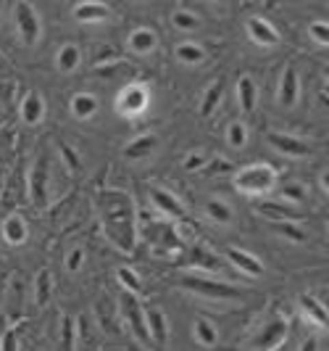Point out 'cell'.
I'll list each match as a JSON object with an SVG mask.
<instances>
[{"label":"cell","instance_id":"cell-1","mask_svg":"<svg viewBox=\"0 0 329 351\" xmlns=\"http://www.w3.org/2000/svg\"><path fill=\"white\" fill-rule=\"evenodd\" d=\"M105 211H103V230L108 241L119 251H132L135 248V217H132V204L129 198L119 193H108L103 198Z\"/></svg>","mask_w":329,"mask_h":351},{"label":"cell","instance_id":"cell-2","mask_svg":"<svg viewBox=\"0 0 329 351\" xmlns=\"http://www.w3.org/2000/svg\"><path fill=\"white\" fill-rule=\"evenodd\" d=\"M235 188L243 195H269L272 191H277V172L272 164L266 161H256V164H248L240 167L235 177H232Z\"/></svg>","mask_w":329,"mask_h":351},{"label":"cell","instance_id":"cell-3","mask_svg":"<svg viewBox=\"0 0 329 351\" xmlns=\"http://www.w3.org/2000/svg\"><path fill=\"white\" fill-rule=\"evenodd\" d=\"M14 19H16V35L21 40V45H27V48L37 45L40 37H42V19H40L35 5L27 3V0L16 3L14 5Z\"/></svg>","mask_w":329,"mask_h":351},{"label":"cell","instance_id":"cell-4","mask_svg":"<svg viewBox=\"0 0 329 351\" xmlns=\"http://www.w3.org/2000/svg\"><path fill=\"white\" fill-rule=\"evenodd\" d=\"M148 108H150V90L145 88L142 82L127 85V88L119 93V98H116V111H119L122 117H129V119L142 117Z\"/></svg>","mask_w":329,"mask_h":351},{"label":"cell","instance_id":"cell-5","mask_svg":"<svg viewBox=\"0 0 329 351\" xmlns=\"http://www.w3.org/2000/svg\"><path fill=\"white\" fill-rule=\"evenodd\" d=\"M290 333V322H287V317H274V319H269L263 328H261L259 333L253 335V341H250V349L253 351H277L282 343H285V338Z\"/></svg>","mask_w":329,"mask_h":351},{"label":"cell","instance_id":"cell-6","mask_svg":"<svg viewBox=\"0 0 329 351\" xmlns=\"http://www.w3.org/2000/svg\"><path fill=\"white\" fill-rule=\"evenodd\" d=\"M182 288H187L192 293L203 296V299H237L243 291L229 285V282H219V280H206V278H185L182 280Z\"/></svg>","mask_w":329,"mask_h":351},{"label":"cell","instance_id":"cell-7","mask_svg":"<svg viewBox=\"0 0 329 351\" xmlns=\"http://www.w3.org/2000/svg\"><path fill=\"white\" fill-rule=\"evenodd\" d=\"M226 259L232 262V267L237 269V272H243L248 278H261L263 272H266V267L261 262L256 254H250V251H245V248H237V246H229L226 248Z\"/></svg>","mask_w":329,"mask_h":351},{"label":"cell","instance_id":"cell-8","mask_svg":"<svg viewBox=\"0 0 329 351\" xmlns=\"http://www.w3.org/2000/svg\"><path fill=\"white\" fill-rule=\"evenodd\" d=\"M259 214L266 217L272 225H277V222H300V219L306 217L298 206H290V204H285V201H261Z\"/></svg>","mask_w":329,"mask_h":351},{"label":"cell","instance_id":"cell-9","mask_svg":"<svg viewBox=\"0 0 329 351\" xmlns=\"http://www.w3.org/2000/svg\"><path fill=\"white\" fill-rule=\"evenodd\" d=\"M18 119L27 127H37L45 119V98L37 90H27L21 104H18Z\"/></svg>","mask_w":329,"mask_h":351},{"label":"cell","instance_id":"cell-10","mask_svg":"<svg viewBox=\"0 0 329 351\" xmlns=\"http://www.w3.org/2000/svg\"><path fill=\"white\" fill-rule=\"evenodd\" d=\"M29 201L35 206L48 204V161L45 158H37L29 172Z\"/></svg>","mask_w":329,"mask_h":351},{"label":"cell","instance_id":"cell-11","mask_svg":"<svg viewBox=\"0 0 329 351\" xmlns=\"http://www.w3.org/2000/svg\"><path fill=\"white\" fill-rule=\"evenodd\" d=\"M245 32H248V37H250L256 45H261V48H274V45H279V32L266 21V19L250 16L245 21Z\"/></svg>","mask_w":329,"mask_h":351},{"label":"cell","instance_id":"cell-12","mask_svg":"<svg viewBox=\"0 0 329 351\" xmlns=\"http://www.w3.org/2000/svg\"><path fill=\"white\" fill-rule=\"evenodd\" d=\"M71 16L77 19V21H82V24H101V21H108V19L114 16V11L105 3L85 0V3H77L71 8Z\"/></svg>","mask_w":329,"mask_h":351},{"label":"cell","instance_id":"cell-13","mask_svg":"<svg viewBox=\"0 0 329 351\" xmlns=\"http://www.w3.org/2000/svg\"><path fill=\"white\" fill-rule=\"evenodd\" d=\"M0 235H3V241H5L8 246H21V243H27V238H29V225H27V219H24L18 211H14V214H8V217L3 219Z\"/></svg>","mask_w":329,"mask_h":351},{"label":"cell","instance_id":"cell-14","mask_svg":"<svg viewBox=\"0 0 329 351\" xmlns=\"http://www.w3.org/2000/svg\"><path fill=\"white\" fill-rule=\"evenodd\" d=\"M150 201L163 217L169 219H182L185 217V204L172 193V191H163V188H150Z\"/></svg>","mask_w":329,"mask_h":351},{"label":"cell","instance_id":"cell-15","mask_svg":"<svg viewBox=\"0 0 329 351\" xmlns=\"http://www.w3.org/2000/svg\"><path fill=\"white\" fill-rule=\"evenodd\" d=\"M300 98V80H298V71L293 64H287L282 71V80H279V106L285 108H293Z\"/></svg>","mask_w":329,"mask_h":351},{"label":"cell","instance_id":"cell-16","mask_svg":"<svg viewBox=\"0 0 329 351\" xmlns=\"http://www.w3.org/2000/svg\"><path fill=\"white\" fill-rule=\"evenodd\" d=\"M269 143L277 148L279 154H285V156L306 158L308 154H311L308 143L300 141V138H295V135H285V132H272V135H269Z\"/></svg>","mask_w":329,"mask_h":351},{"label":"cell","instance_id":"cell-17","mask_svg":"<svg viewBox=\"0 0 329 351\" xmlns=\"http://www.w3.org/2000/svg\"><path fill=\"white\" fill-rule=\"evenodd\" d=\"M124 315L129 319L132 333L137 335L140 341H150V335H148V322H145V309L140 306L137 296H127V293H124Z\"/></svg>","mask_w":329,"mask_h":351},{"label":"cell","instance_id":"cell-18","mask_svg":"<svg viewBox=\"0 0 329 351\" xmlns=\"http://www.w3.org/2000/svg\"><path fill=\"white\" fill-rule=\"evenodd\" d=\"M145 322H148V335H150V341H156L158 346H163V343L169 341V333H172L169 317L163 315L161 309H145Z\"/></svg>","mask_w":329,"mask_h":351},{"label":"cell","instance_id":"cell-19","mask_svg":"<svg viewBox=\"0 0 329 351\" xmlns=\"http://www.w3.org/2000/svg\"><path fill=\"white\" fill-rule=\"evenodd\" d=\"M158 45V37L153 29H148V27H137V29H132L129 37H127V48L132 53H137V56H148V53H153Z\"/></svg>","mask_w":329,"mask_h":351},{"label":"cell","instance_id":"cell-20","mask_svg":"<svg viewBox=\"0 0 329 351\" xmlns=\"http://www.w3.org/2000/svg\"><path fill=\"white\" fill-rule=\"evenodd\" d=\"M237 101H240L243 114H253L256 111V106H259V85H256L253 77L243 74L237 80Z\"/></svg>","mask_w":329,"mask_h":351},{"label":"cell","instance_id":"cell-21","mask_svg":"<svg viewBox=\"0 0 329 351\" xmlns=\"http://www.w3.org/2000/svg\"><path fill=\"white\" fill-rule=\"evenodd\" d=\"M79 64H82V48L77 43H64L58 48V53H55V66H58V71L71 74V71L79 69Z\"/></svg>","mask_w":329,"mask_h":351},{"label":"cell","instance_id":"cell-22","mask_svg":"<svg viewBox=\"0 0 329 351\" xmlns=\"http://www.w3.org/2000/svg\"><path fill=\"white\" fill-rule=\"evenodd\" d=\"M174 58H176L179 64L198 66V64H203V61H206V48H203L200 43L182 40V43H176V48H174Z\"/></svg>","mask_w":329,"mask_h":351},{"label":"cell","instance_id":"cell-23","mask_svg":"<svg viewBox=\"0 0 329 351\" xmlns=\"http://www.w3.org/2000/svg\"><path fill=\"white\" fill-rule=\"evenodd\" d=\"M71 114L79 119V122H87V119H92L95 114H98V98L92 95V93H77L74 98H71Z\"/></svg>","mask_w":329,"mask_h":351},{"label":"cell","instance_id":"cell-24","mask_svg":"<svg viewBox=\"0 0 329 351\" xmlns=\"http://www.w3.org/2000/svg\"><path fill=\"white\" fill-rule=\"evenodd\" d=\"M206 214L211 222H216L219 228H229L232 222H235V211H232V206L226 204V201H222V198H211L206 204Z\"/></svg>","mask_w":329,"mask_h":351},{"label":"cell","instance_id":"cell-25","mask_svg":"<svg viewBox=\"0 0 329 351\" xmlns=\"http://www.w3.org/2000/svg\"><path fill=\"white\" fill-rule=\"evenodd\" d=\"M158 145V138L156 135H140L135 141L129 143L127 148H124V158H129V161H140V158H145L148 154H153V148Z\"/></svg>","mask_w":329,"mask_h":351},{"label":"cell","instance_id":"cell-26","mask_svg":"<svg viewBox=\"0 0 329 351\" xmlns=\"http://www.w3.org/2000/svg\"><path fill=\"white\" fill-rule=\"evenodd\" d=\"M300 309H303V315L308 317L313 325H319L321 330H329V312L324 309L321 301L311 299V296H303L300 299Z\"/></svg>","mask_w":329,"mask_h":351},{"label":"cell","instance_id":"cell-27","mask_svg":"<svg viewBox=\"0 0 329 351\" xmlns=\"http://www.w3.org/2000/svg\"><path fill=\"white\" fill-rule=\"evenodd\" d=\"M192 335H195V341H198L200 346H216V341H219V330H216V325H213L208 317H198V319H195Z\"/></svg>","mask_w":329,"mask_h":351},{"label":"cell","instance_id":"cell-28","mask_svg":"<svg viewBox=\"0 0 329 351\" xmlns=\"http://www.w3.org/2000/svg\"><path fill=\"white\" fill-rule=\"evenodd\" d=\"M190 269L192 272H219V259L213 256V254H208L206 248H200V246H195L190 251Z\"/></svg>","mask_w":329,"mask_h":351},{"label":"cell","instance_id":"cell-29","mask_svg":"<svg viewBox=\"0 0 329 351\" xmlns=\"http://www.w3.org/2000/svg\"><path fill=\"white\" fill-rule=\"evenodd\" d=\"M116 280H119L127 296H140L142 293V280H140V275L132 267H119L116 269Z\"/></svg>","mask_w":329,"mask_h":351},{"label":"cell","instance_id":"cell-30","mask_svg":"<svg viewBox=\"0 0 329 351\" xmlns=\"http://www.w3.org/2000/svg\"><path fill=\"white\" fill-rule=\"evenodd\" d=\"M277 235H282L285 241H290V243H306L308 241V235H306V230L300 228L298 222H277V225H272Z\"/></svg>","mask_w":329,"mask_h":351},{"label":"cell","instance_id":"cell-31","mask_svg":"<svg viewBox=\"0 0 329 351\" xmlns=\"http://www.w3.org/2000/svg\"><path fill=\"white\" fill-rule=\"evenodd\" d=\"M222 95H224V82L222 80H216V82H211V88L206 90V95H203V104H200V114L208 117L216 106L222 104Z\"/></svg>","mask_w":329,"mask_h":351},{"label":"cell","instance_id":"cell-32","mask_svg":"<svg viewBox=\"0 0 329 351\" xmlns=\"http://www.w3.org/2000/svg\"><path fill=\"white\" fill-rule=\"evenodd\" d=\"M245 143H248V127H245V122H229V127H226V145L232 151H243Z\"/></svg>","mask_w":329,"mask_h":351},{"label":"cell","instance_id":"cell-33","mask_svg":"<svg viewBox=\"0 0 329 351\" xmlns=\"http://www.w3.org/2000/svg\"><path fill=\"white\" fill-rule=\"evenodd\" d=\"M172 21H174V27H176V29H182V32H195V29L200 27V19L195 16L190 8H185V5L174 11Z\"/></svg>","mask_w":329,"mask_h":351},{"label":"cell","instance_id":"cell-34","mask_svg":"<svg viewBox=\"0 0 329 351\" xmlns=\"http://www.w3.org/2000/svg\"><path fill=\"white\" fill-rule=\"evenodd\" d=\"M51 293H53V278L48 269H42V272L37 275V282H35V304L37 306H45V304L51 301Z\"/></svg>","mask_w":329,"mask_h":351},{"label":"cell","instance_id":"cell-35","mask_svg":"<svg viewBox=\"0 0 329 351\" xmlns=\"http://www.w3.org/2000/svg\"><path fill=\"white\" fill-rule=\"evenodd\" d=\"M306 188L300 185V182H290V185H285V188H279V198L285 201V204H290V206H298L300 209V204L306 201Z\"/></svg>","mask_w":329,"mask_h":351},{"label":"cell","instance_id":"cell-36","mask_svg":"<svg viewBox=\"0 0 329 351\" xmlns=\"http://www.w3.org/2000/svg\"><path fill=\"white\" fill-rule=\"evenodd\" d=\"M61 346L64 351H77V319L66 317L61 325Z\"/></svg>","mask_w":329,"mask_h":351},{"label":"cell","instance_id":"cell-37","mask_svg":"<svg viewBox=\"0 0 329 351\" xmlns=\"http://www.w3.org/2000/svg\"><path fill=\"white\" fill-rule=\"evenodd\" d=\"M308 35L319 43V45H327L329 48V21H313L308 27Z\"/></svg>","mask_w":329,"mask_h":351},{"label":"cell","instance_id":"cell-38","mask_svg":"<svg viewBox=\"0 0 329 351\" xmlns=\"http://www.w3.org/2000/svg\"><path fill=\"white\" fill-rule=\"evenodd\" d=\"M58 154H61V158H64V164H66V169H69V172H77V169H79V156L74 154V148H71V145L61 143V145H58Z\"/></svg>","mask_w":329,"mask_h":351},{"label":"cell","instance_id":"cell-39","mask_svg":"<svg viewBox=\"0 0 329 351\" xmlns=\"http://www.w3.org/2000/svg\"><path fill=\"white\" fill-rule=\"evenodd\" d=\"M82 264H85V251H82V248H74V251L66 254V262H64L66 272H79Z\"/></svg>","mask_w":329,"mask_h":351},{"label":"cell","instance_id":"cell-40","mask_svg":"<svg viewBox=\"0 0 329 351\" xmlns=\"http://www.w3.org/2000/svg\"><path fill=\"white\" fill-rule=\"evenodd\" d=\"M0 351H18V333L16 328H8L0 335Z\"/></svg>","mask_w":329,"mask_h":351},{"label":"cell","instance_id":"cell-41","mask_svg":"<svg viewBox=\"0 0 329 351\" xmlns=\"http://www.w3.org/2000/svg\"><path fill=\"white\" fill-rule=\"evenodd\" d=\"M208 164L206 154H192V156L185 158V169H203Z\"/></svg>","mask_w":329,"mask_h":351},{"label":"cell","instance_id":"cell-42","mask_svg":"<svg viewBox=\"0 0 329 351\" xmlns=\"http://www.w3.org/2000/svg\"><path fill=\"white\" fill-rule=\"evenodd\" d=\"M206 169L211 172V175H219V172H226V169H232V164H229L226 158H216V161L206 164Z\"/></svg>","mask_w":329,"mask_h":351},{"label":"cell","instance_id":"cell-43","mask_svg":"<svg viewBox=\"0 0 329 351\" xmlns=\"http://www.w3.org/2000/svg\"><path fill=\"white\" fill-rule=\"evenodd\" d=\"M298 351H319V338H316V335L306 338V341L300 343V349H298Z\"/></svg>","mask_w":329,"mask_h":351},{"label":"cell","instance_id":"cell-44","mask_svg":"<svg viewBox=\"0 0 329 351\" xmlns=\"http://www.w3.org/2000/svg\"><path fill=\"white\" fill-rule=\"evenodd\" d=\"M321 188L327 191V195H329V169L327 172H321Z\"/></svg>","mask_w":329,"mask_h":351},{"label":"cell","instance_id":"cell-45","mask_svg":"<svg viewBox=\"0 0 329 351\" xmlns=\"http://www.w3.org/2000/svg\"><path fill=\"white\" fill-rule=\"evenodd\" d=\"M324 74H327V80H329V64H327V66H324Z\"/></svg>","mask_w":329,"mask_h":351},{"label":"cell","instance_id":"cell-46","mask_svg":"<svg viewBox=\"0 0 329 351\" xmlns=\"http://www.w3.org/2000/svg\"><path fill=\"white\" fill-rule=\"evenodd\" d=\"M0 16H3V11H0Z\"/></svg>","mask_w":329,"mask_h":351}]
</instances>
